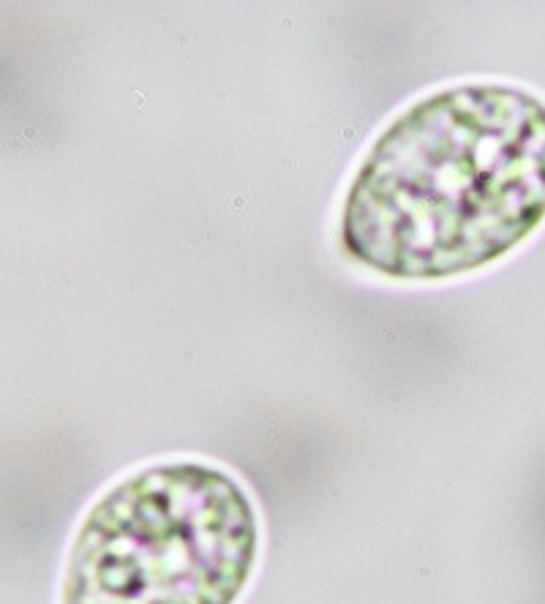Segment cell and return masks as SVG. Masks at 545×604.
I'll return each mask as SVG.
<instances>
[{"label":"cell","instance_id":"7a4b0ae2","mask_svg":"<svg viewBox=\"0 0 545 604\" xmlns=\"http://www.w3.org/2000/svg\"><path fill=\"white\" fill-rule=\"evenodd\" d=\"M259 552L248 493L215 465L134 471L85 514L63 604H235Z\"/></svg>","mask_w":545,"mask_h":604},{"label":"cell","instance_id":"6da1fadb","mask_svg":"<svg viewBox=\"0 0 545 604\" xmlns=\"http://www.w3.org/2000/svg\"><path fill=\"white\" fill-rule=\"evenodd\" d=\"M545 221V104L510 85L414 101L376 136L341 207V245L390 280H445Z\"/></svg>","mask_w":545,"mask_h":604}]
</instances>
